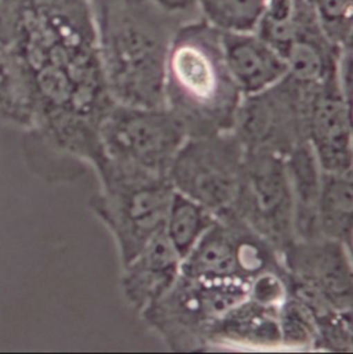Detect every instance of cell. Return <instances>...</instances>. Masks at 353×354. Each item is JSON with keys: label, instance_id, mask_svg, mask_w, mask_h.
I'll return each mask as SVG.
<instances>
[{"label": "cell", "instance_id": "1", "mask_svg": "<svg viewBox=\"0 0 353 354\" xmlns=\"http://www.w3.org/2000/svg\"><path fill=\"white\" fill-rule=\"evenodd\" d=\"M87 1L102 73L115 104L165 106L168 55L176 29L186 19L154 0Z\"/></svg>", "mask_w": 353, "mask_h": 354}, {"label": "cell", "instance_id": "2", "mask_svg": "<svg viewBox=\"0 0 353 354\" xmlns=\"http://www.w3.org/2000/svg\"><path fill=\"white\" fill-rule=\"evenodd\" d=\"M242 94L228 71L221 32L200 17L179 25L165 75V106L188 137L232 131Z\"/></svg>", "mask_w": 353, "mask_h": 354}, {"label": "cell", "instance_id": "3", "mask_svg": "<svg viewBox=\"0 0 353 354\" xmlns=\"http://www.w3.org/2000/svg\"><path fill=\"white\" fill-rule=\"evenodd\" d=\"M100 190L90 200L118 247L122 266L162 229L173 194L168 176L152 174L101 155L93 165Z\"/></svg>", "mask_w": 353, "mask_h": 354}, {"label": "cell", "instance_id": "4", "mask_svg": "<svg viewBox=\"0 0 353 354\" xmlns=\"http://www.w3.org/2000/svg\"><path fill=\"white\" fill-rule=\"evenodd\" d=\"M247 291L243 283L206 281L181 273L173 287L140 315L172 352H204L212 324Z\"/></svg>", "mask_w": 353, "mask_h": 354}, {"label": "cell", "instance_id": "5", "mask_svg": "<svg viewBox=\"0 0 353 354\" xmlns=\"http://www.w3.org/2000/svg\"><path fill=\"white\" fill-rule=\"evenodd\" d=\"M186 137L166 106L115 104L100 126L102 156L158 176H168Z\"/></svg>", "mask_w": 353, "mask_h": 354}, {"label": "cell", "instance_id": "6", "mask_svg": "<svg viewBox=\"0 0 353 354\" xmlns=\"http://www.w3.org/2000/svg\"><path fill=\"white\" fill-rule=\"evenodd\" d=\"M269 272L284 273L279 251L232 212L218 216L181 263L183 276L247 286Z\"/></svg>", "mask_w": 353, "mask_h": 354}, {"label": "cell", "instance_id": "7", "mask_svg": "<svg viewBox=\"0 0 353 354\" xmlns=\"http://www.w3.org/2000/svg\"><path fill=\"white\" fill-rule=\"evenodd\" d=\"M244 148L232 131L186 137L169 169L173 190L208 208L217 218L232 209Z\"/></svg>", "mask_w": 353, "mask_h": 354}, {"label": "cell", "instance_id": "8", "mask_svg": "<svg viewBox=\"0 0 353 354\" xmlns=\"http://www.w3.org/2000/svg\"><path fill=\"white\" fill-rule=\"evenodd\" d=\"M232 214L282 254L294 240V203L286 159L244 151Z\"/></svg>", "mask_w": 353, "mask_h": 354}, {"label": "cell", "instance_id": "9", "mask_svg": "<svg viewBox=\"0 0 353 354\" xmlns=\"http://www.w3.org/2000/svg\"><path fill=\"white\" fill-rule=\"evenodd\" d=\"M289 295L307 306L314 317L352 310L351 248L326 239L294 240L282 254Z\"/></svg>", "mask_w": 353, "mask_h": 354}, {"label": "cell", "instance_id": "10", "mask_svg": "<svg viewBox=\"0 0 353 354\" xmlns=\"http://www.w3.org/2000/svg\"><path fill=\"white\" fill-rule=\"evenodd\" d=\"M305 109V87L286 75L275 86L242 97L232 133L246 152H269L286 159L307 142Z\"/></svg>", "mask_w": 353, "mask_h": 354}, {"label": "cell", "instance_id": "11", "mask_svg": "<svg viewBox=\"0 0 353 354\" xmlns=\"http://www.w3.org/2000/svg\"><path fill=\"white\" fill-rule=\"evenodd\" d=\"M302 86V84H301ZM307 91V142L325 173H352L351 97L338 75Z\"/></svg>", "mask_w": 353, "mask_h": 354}, {"label": "cell", "instance_id": "12", "mask_svg": "<svg viewBox=\"0 0 353 354\" xmlns=\"http://www.w3.org/2000/svg\"><path fill=\"white\" fill-rule=\"evenodd\" d=\"M181 263L182 259L162 229L123 265L120 287L129 305L141 313L161 299L179 277Z\"/></svg>", "mask_w": 353, "mask_h": 354}, {"label": "cell", "instance_id": "13", "mask_svg": "<svg viewBox=\"0 0 353 354\" xmlns=\"http://www.w3.org/2000/svg\"><path fill=\"white\" fill-rule=\"evenodd\" d=\"M221 37L228 71L242 97L261 93L286 77L283 55L254 30L225 32Z\"/></svg>", "mask_w": 353, "mask_h": 354}, {"label": "cell", "instance_id": "14", "mask_svg": "<svg viewBox=\"0 0 353 354\" xmlns=\"http://www.w3.org/2000/svg\"><path fill=\"white\" fill-rule=\"evenodd\" d=\"M279 308L246 297L226 310L211 327L207 345L250 349H276L280 346Z\"/></svg>", "mask_w": 353, "mask_h": 354}, {"label": "cell", "instance_id": "15", "mask_svg": "<svg viewBox=\"0 0 353 354\" xmlns=\"http://www.w3.org/2000/svg\"><path fill=\"white\" fill-rule=\"evenodd\" d=\"M286 167L294 203L296 240L322 237L318 227V200L323 170L308 142L286 156Z\"/></svg>", "mask_w": 353, "mask_h": 354}, {"label": "cell", "instance_id": "16", "mask_svg": "<svg viewBox=\"0 0 353 354\" xmlns=\"http://www.w3.org/2000/svg\"><path fill=\"white\" fill-rule=\"evenodd\" d=\"M316 214L320 236L352 250V173L323 171Z\"/></svg>", "mask_w": 353, "mask_h": 354}, {"label": "cell", "instance_id": "17", "mask_svg": "<svg viewBox=\"0 0 353 354\" xmlns=\"http://www.w3.org/2000/svg\"><path fill=\"white\" fill-rule=\"evenodd\" d=\"M217 216L197 201L173 192L166 212L163 232L183 259L214 225Z\"/></svg>", "mask_w": 353, "mask_h": 354}, {"label": "cell", "instance_id": "18", "mask_svg": "<svg viewBox=\"0 0 353 354\" xmlns=\"http://www.w3.org/2000/svg\"><path fill=\"white\" fill-rule=\"evenodd\" d=\"M264 6L265 0H196L200 18L221 33L254 30Z\"/></svg>", "mask_w": 353, "mask_h": 354}, {"label": "cell", "instance_id": "19", "mask_svg": "<svg viewBox=\"0 0 353 354\" xmlns=\"http://www.w3.org/2000/svg\"><path fill=\"white\" fill-rule=\"evenodd\" d=\"M254 32L284 58L298 32V0H265Z\"/></svg>", "mask_w": 353, "mask_h": 354}, {"label": "cell", "instance_id": "20", "mask_svg": "<svg viewBox=\"0 0 353 354\" xmlns=\"http://www.w3.org/2000/svg\"><path fill=\"white\" fill-rule=\"evenodd\" d=\"M280 346L312 351L316 324L311 310L289 295L279 308Z\"/></svg>", "mask_w": 353, "mask_h": 354}, {"label": "cell", "instance_id": "21", "mask_svg": "<svg viewBox=\"0 0 353 354\" xmlns=\"http://www.w3.org/2000/svg\"><path fill=\"white\" fill-rule=\"evenodd\" d=\"M311 6L320 30L336 47L352 44L353 0H316Z\"/></svg>", "mask_w": 353, "mask_h": 354}, {"label": "cell", "instance_id": "22", "mask_svg": "<svg viewBox=\"0 0 353 354\" xmlns=\"http://www.w3.org/2000/svg\"><path fill=\"white\" fill-rule=\"evenodd\" d=\"M316 334L312 351L352 353V310H332L315 317Z\"/></svg>", "mask_w": 353, "mask_h": 354}, {"label": "cell", "instance_id": "23", "mask_svg": "<svg viewBox=\"0 0 353 354\" xmlns=\"http://www.w3.org/2000/svg\"><path fill=\"white\" fill-rule=\"evenodd\" d=\"M158 3L162 8L176 14V15H185L196 10V0H154Z\"/></svg>", "mask_w": 353, "mask_h": 354}, {"label": "cell", "instance_id": "24", "mask_svg": "<svg viewBox=\"0 0 353 354\" xmlns=\"http://www.w3.org/2000/svg\"><path fill=\"white\" fill-rule=\"evenodd\" d=\"M304 1H307V3H309V4H314L316 0H304Z\"/></svg>", "mask_w": 353, "mask_h": 354}]
</instances>
